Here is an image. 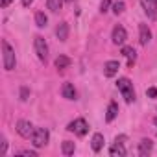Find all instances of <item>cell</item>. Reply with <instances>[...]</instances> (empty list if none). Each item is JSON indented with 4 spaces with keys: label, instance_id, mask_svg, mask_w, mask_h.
<instances>
[{
    "label": "cell",
    "instance_id": "6da1fadb",
    "mask_svg": "<svg viewBox=\"0 0 157 157\" xmlns=\"http://www.w3.org/2000/svg\"><path fill=\"white\" fill-rule=\"evenodd\" d=\"M117 87H118V91H120V94H122V98L128 102V104H131L133 100H135V91H133V83L128 80V78H120V80L117 82Z\"/></svg>",
    "mask_w": 157,
    "mask_h": 157
},
{
    "label": "cell",
    "instance_id": "7a4b0ae2",
    "mask_svg": "<svg viewBox=\"0 0 157 157\" xmlns=\"http://www.w3.org/2000/svg\"><path fill=\"white\" fill-rule=\"evenodd\" d=\"M2 50H4V68L6 70H13L17 61H15V50L10 46L8 41H2Z\"/></svg>",
    "mask_w": 157,
    "mask_h": 157
},
{
    "label": "cell",
    "instance_id": "3957f363",
    "mask_svg": "<svg viewBox=\"0 0 157 157\" xmlns=\"http://www.w3.org/2000/svg\"><path fill=\"white\" fill-rule=\"evenodd\" d=\"M33 46H35V54H37V57H39L41 61H46V57H48V44H46V41H44L41 35H35V39H33Z\"/></svg>",
    "mask_w": 157,
    "mask_h": 157
},
{
    "label": "cell",
    "instance_id": "277c9868",
    "mask_svg": "<svg viewBox=\"0 0 157 157\" xmlns=\"http://www.w3.org/2000/svg\"><path fill=\"white\" fill-rule=\"evenodd\" d=\"M68 131H74L78 137H83L87 131H89V126H87V122H85V118H76L74 122H70L68 124V128H67Z\"/></svg>",
    "mask_w": 157,
    "mask_h": 157
},
{
    "label": "cell",
    "instance_id": "5b68a950",
    "mask_svg": "<svg viewBox=\"0 0 157 157\" xmlns=\"http://www.w3.org/2000/svg\"><path fill=\"white\" fill-rule=\"evenodd\" d=\"M32 142H33L35 148H43L48 142V129L46 128H37L33 137H32Z\"/></svg>",
    "mask_w": 157,
    "mask_h": 157
},
{
    "label": "cell",
    "instance_id": "8992f818",
    "mask_svg": "<svg viewBox=\"0 0 157 157\" xmlns=\"http://www.w3.org/2000/svg\"><path fill=\"white\" fill-rule=\"evenodd\" d=\"M17 133H19L21 137H24V139H32L33 133H35V129H33L32 122H28V120H19V122H17Z\"/></svg>",
    "mask_w": 157,
    "mask_h": 157
},
{
    "label": "cell",
    "instance_id": "52a82bcc",
    "mask_svg": "<svg viewBox=\"0 0 157 157\" xmlns=\"http://www.w3.org/2000/svg\"><path fill=\"white\" fill-rule=\"evenodd\" d=\"M140 4L150 19H157V0H140Z\"/></svg>",
    "mask_w": 157,
    "mask_h": 157
},
{
    "label": "cell",
    "instance_id": "ba28073f",
    "mask_svg": "<svg viewBox=\"0 0 157 157\" xmlns=\"http://www.w3.org/2000/svg\"><path fill=\"white\" fill-rule=\"evenodd\" d=\"M111 39H113L115 44H124L126 39H128V33H126V30H124L122 26H115V28H113V35H111Z\"/></svg>",
    "mask_w": 157,
    "mask_h": 157
},
{
    "label": "cell",
    "instance_id": "9c48e42d",
    "mask_svg": "<svg viewBox=\"0 0 157 157\" xmlns=\"http://www.w3.org/2000/svg\"><path fill=\"white\" fill-rule=\"evenodd\" d=\"M150 39H151L150 28H148L146 24H139V41H140V44H148Z\"/></svg>",
    "mask_w": 157,
    "mask_h": 157
},
{
    "label": "cell",
    "instance_id": "30bf717a",
    "mask_svg": "<svg viewBox=\"0 0 157 157\" xmlns=\"http://www.w3.org/2000/svg\"><path fill=\"white\" fill-rule=\"evenodd\" d=\"M118 68H120L118 61H107V63L104 65V74H105L107 78H113V76L118 72Z\"/></svg>",
    "mask_w": 157,
    "mask_h": 157
},
{
    "label": "cell",
    "instance_id": "8fae6325",
    "mask_svg": "<svg viewBox=\"0 0 157 157\" xmlns=\"http://www.w3.org/2000/svg\"><path fill=\"white\" fill-rule=\"evenodd\" d=\"M122 56L128 57V67L131 68L133 63H135V59H137V52L133 50V46H124V48H122Z\"/></svg>",
    "mask_w": 157,
    "mask_h": 157
},
{
    "label": "cell",
    "instance_id": "7c38bea8",
    "mask_svg": "<svg viewBox=\"0 0 157 157\" xmlns=\"http://www.w3.org/2000/svg\"><path fill=\"white\" fill-rule=\"evenodd\" d=\"M109 155L111 157H124L126 155V148L122 146V142H117L115 140V144L109 148Z\"/></svg>",
    "mask_w": 157,
    "mask_h": 157
},
{
    "label": "cell",
    "instance_id": "4fadbf2b",
    "mask_svg": "<svg viewBox=\"0 0 157 157\" xmlns=\"http://www.w3.org/2000/svg\"><path fill=\"white\" fill-rule=\"evenodd\" d=\"M56 35H57L59 41H67V37H68V24L67 22H59L57 28H56Z\"/></svg>",
    "mask_w": 157,
    "mask_h": 157
},
{
    "label": "cell",
    "instance_id": "5bb4252c",
    "mask_svg": "<svg viewBox=\"0 0 157 157\" xmlns=\"http://www.w3.org/2000/svg\"><path fill=\"white\" fill-rule=\"evenodd\" d=\"M61 94L67 100H76V89H74V85L72 83H65L63 89H61Z\"/></svg>",
    "mask_w": 157,
    "mask_h": 157
},
{
    "label": "cell",
    "instance_id": "9a60e30c",
    "mask_svg": "<svg viewBox=\"0 0 157 157\" xmlns=\"http://www.w3.org/2000/svg\"><path fill=\"white\" fill-rule=\"evenodd\" d=\"M151 148H153L151 140H150V139H142V140L139 142V155H148V153L151 151Z\"/></svg>",
    "mask_w": 157,
    "mask_h": 157
},
{
    "label": "cell",
    "instance_id": "2e32d148",
    "mask_svg": "<svg viewBox=\"0 0 157 157\" xmlns=\"http://www.w3.org/2000/svg\"><path fill=\"white\" fill-rule=\"evenodd\" d=\"M91 146H93L94 151H100L102 146H104V135L102 133H94L93 135V140H91Z\"/></svg>",
    "mask_w": 157,
    "mask_h": 157
},
{
    "label": "cell",
    "instance_id": "e0dca14e",
    "mask_svg": "<svg viewBox=\"0 0 157 157\" xmlns=\"http://www.w3.org/2000/svg\"><path fill=\"white\" fill-rule=\"evenodd\" d=\"M118 115V105L115 104V102H111L109 105H107V115H105V120L107 122H111V120H115V117Z\"/></svg>",
    "mask_w": 157,
    "mask_h": 157
},
{
    "label": "cell",
    "instance_id": "ac0fdd59",
    "mask_svg": "<svg viewBox=\"0 0 157 157\" xmlns=\"http://www.w3.org/2000/svg\"><path fill=\"white\" fill-rule=\"evenodd\" d=\"M46 6H48V10L50 11H59L61 10V6H63V0H46Z\"/></svg>",
    "mask_w": 157,
    "mask_h": 157
},
{
    "label": "cell",
    "instance_id": "d6986e66",
    "mask_svg": "<svg viewBox=\"0 0 157 157\" xmlns=\"http://www.w3.org/2000/svg\"><path fill=\"white\" fill-rule=\"evenodd\" d=\"M46 22H48L46 15H44L43 11H37V13H35V24H37L39 28H44V26H46Z\"/></svg>",
    "mask_w": 157,
    "mask_h": 157
},
{
    "label": "cell",
    "instance_id": "ffe728a7",
    "mask_svg": "<svg viewBox=\"0 0 157 157\" xmlns=\"http://www.w3.org/2000/svg\"><path fill=\"white\" fill-rule=\"evenodd\" d=\"M70 65V59L67 57V56H59V57H56V68H67Z\"/></svg>",
    "mask_w": 157,
    "mask_h": 157
},
{
    "label": "cell",
    "instance_id": "44dd1931",
    "mask_svg": "<svg viewBox=\"0 0 157 157\" xmlns=\"http://www.w3.org/2000/svg\"><path fill=\"white\" fill-rule=\"evenodd\" d=\"M61 150H63V153H65V155H72V153H74V150H76V146H74V142H72V140H65V142H63V146H61Z\"/></svg>",
    "mask_w": 157,
    "mask_h": 157
},
{
    "label": "cell",
    "instance_id": "7402d4cb",
    "mask_svg": "<svg viewBox=\"0 0 157 157\" xmlns=\"http://www.w3.org/2000/svg\"><path fill=\"white\" fill-rule=\"evenodd\" d=\"M124 10H126V4H124V2H117V4H113V11H115L117 15H120Z\"/></svg>",
    "mask_w": 157,
    "mask_h": 157
},
{
    "label": "cell",
    "instance_id": "603a6c76",
    "mask_svg": "<svg viewBox=\"0 0 157 157\" xmlns=\"http://www.w3.org/2000/svg\"><path fill=\"white\" fill-rule=\"evenodd\" d=\"M109 6H111V0H102V4H100V11H102V13H105V11L109 10Z\"/></svg>",
    "mask_w": 157,
    "mask_h": 157
},
{
    "label": "cell",
    "instance_id": "cb8c5ba5",
    "mask_svg": "<svg viewBox=\"0 0 157 157\" xmlns=\"http://www.w3.org/2000/svg\"><path fill=\"white\" fill-rule=\"evenodd\" d=\"M28 94H30V91L26 87H22L21 89V100H28Z\"/></svg>",
    "mask_w": 157,
    "mask_h": 157
},
{
    "label": "cell",
    "instance_id": "d4e9b609",
    "mask_svg": "<svg viewBox=\"0 0 157 157\" xmlns=\"http://www.w3.org/2000/svg\"><path fill=\"white\" fill-rule=\"evenodd\" d=\"M146 94H148L150 98H155V96H157V89H155V87H151V89H148V93H146Z\"/></svg>",
    "mask_w": 157,
    "mask_h": 157
},
{
    "label": "cell",
    "instance_id": "484cf974",
    "mask_svg": "<svg viewBox=\"0 0 157 157\" xmlns=\"http://www.w3.org/2000/svg\"><path fill=\"white\" fill-rule=\"evenodd\" d=\"M21 155H28V157H37V153H35V151H30V150H22V151H21Z\"/></svg>",
    "mask_w": 157,
    "mask_h": 157
},
{
    "label": "cell",
    "instance_id": "4316f807",
    "mask_svg": "<svg viewBox=\"0 0 157 157\" xmlns=\"http://www.w3.org/2000/svg\"><path fill=\"white\" fill-rule=\"evenodd\" d=\"M11 2H13V0H0V6H2V8H8Z\"/></svg>",
    "mask_w": 157,
    "mask_h": 157
},
{
    "label": "cell",
    "instance_id": "83f0119b",
    "mask_svg": "<svg viewBox=\"0 0 157 157\" xmlns=\"http://www.w3.org/2000/svg\"><path fill=\"white\" fill-rule=\"evenodd\" d=\"M6 150H8V142L2 139V153H6Z\"/></svg>",
    "mask_w": 157,
    "mask_h": 157
},
{
    "label": "cell",
    "instance_id": "f1b7e54d",
    "mask_svg": "<svg viewBox=\"0 0 157 157\" xmlns=\"http://www.w3.org/2000/svg\"><path fill=\"white\" fill-rule=\"evenodd\" d=\"M32 2H33V0H22V6H24V8H28Z\"/></svg>",
    "mask_w": 157,
    "mask_h": 157
},
{
    "label": "cell",
    "instance_id": "f546056e",
    "mask_svg": "<svg viewBox=\"0 0 157 157\" xmlns=\"http://www.w3.org/2000/svg\"><path fill=\"white\" fill-rule=\"evenodd\" d=\"M153 124H155V126H157V117H155V118H153Z\"/></svg>",
    "mask_w": 157,
    "mask_h": 157
},
{
    "label": "cell",
    "instance_id": "4dcf8cb0",
    "mask_svg": "<svg viewBox=\"0 0 157 157\" xmlns=\"http://www.w3.org/2000/svg\"><path fill=\"white\" fill-rule=\"evenodd\" d=\"M65 2H68V4H70V2H72V0H65Z\"/></svg>",
    "mask_w": 157,
    "mask_h": 157
}]
</instances>
